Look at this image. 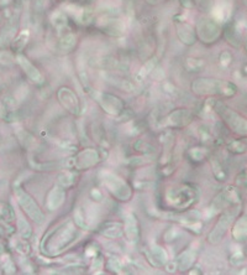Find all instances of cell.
Instances as JSON below:
<instances>
[{"instance_id": "30bf717a", "label": "cell", "mask_w": 247, "mask_h": 275, "mask_svg": "<svg viewBox=\"0 0 247 275\" xmlns=\"http://www.w3.org/2000/svg\"><path fill=\"white\" fill-rule=\"evenodd\" d=\"M196 36L205 44L215 43L221 35L220 25L214 19L203 18L196 23Z\"/></svg>"}, {"instance_id": "8992f818", "label": "cell", "mask_w": 247, "mask_h": 275, "mask_svg": "<svg viewBox=\"0 0 247 275\" xmlns=\"http://www.w3.org/2000/svg\"><path fill=\"white\" fill-rule=\"evenodd\" d=\"M198 199V190L194 187H187V186H179V187L171 188L166 193V201L169 206L176 208V210L183 211Z\"/></svg>"}, {"instance_id": "ffe728a7", "label": "cell", "mask_w": 247, "mask_h": 275, "mask_svg": "<svg viewBox=\"0 0 247 275\" xmlns=\"http://www.w3.org/2000/svg\"><path fill=\"white\" fill-rule=\"evenodd\" d=\"M147 258H150L154 266H163L166 265V263L169 262L167 251L157 244L151 247V252H150V254H147Z\"/></svg>"}, {"instance_id": "2e32d148", "label": "cell", "mask_w": 247, "mask_h": 275, "mask_svg": "<svg viewBox=\"0 0 247 275\" xmlns=\"http://www.w3.org/2000/svg\"><path fill=\"white\" fill-rule=\"evenodd\" d=\"M124 235L131 243H136L140 238V226L134 213H126L124 218Z\"/></svg>"}, {"instance_id": "e575fe53", "label": "cell", "mask_w": 247, "mask_h": 275, "mask_svg": "<svg viewBox=\"0 0 247 275\" xmlns=\"http://www.w3.org/2000/svg\"><path fill=\"white\" fill-rule=\"evenodd\" d=\"M203 66H204L203 60H196V58H188L187 60V68L191 72H198Z\"/></svg>"}, {"instance_id": "74e56055", "label": "cell", "mask_w": 247, "mask_h": 275, "mask_svg": "<svg viewBox=\"0 0 247 275\" xmlns=\"http://www.w3.org/2000/svg\"><path fill=\"white\" fill-rule=\"evenodd\" d=\"M16 251L19 253H21V254L27 255L30 253V246L27 244L26 240H23L21 238V241H19L18 243H16Z\"/></svg>"}, {"instance_id": "4316f807", "label": "cell", "mask_w": 247, "mask_h": 275, "mask_svg": "<svg viewBox=\"0 0 247 275\" xmlns=\"http://www.w3.org/2000/svg\"><path fill=\"white\" fill-rule=\"evenodd\" d=\"M76 182V175L74 172H69V171H63L58 175L57 177V185L62 186L65 188H69L74 185Z\"/></svg>"}, {"instance_id": "ac0fdd59", "label": "cell", "mask_w": 247, "mask_h": 275, "mask_svg": "<svg viewBox=\"0 0 247 275\" xmlns=\"http://www.w3.org/2000/svg\"><path fill=\"white\" fill-rule=\"evenodd\" d=\"M177 35L178 38L184 45H194L196 43V32L193 26H190L187 23H178L177 24Z\"/></svg>"}, {"instance_id": "5b68a950", "label": "cell", "mask_w": 247, "mask_h": 275, "mask_svg": "<svg viewBox=\"0 0 247 275\" xmlns=\"http://www.w3.org/2000/svg\"><path fill=\"white\" fill-rule=\"evenodd\" d=\"M102 183L104 187L112 193L113 197H115L118 201L129 202L132 199L134 191L132 187L129 185L124 179L118 176L116 174L110 171H103L101 174Z\"/></svg>"}, {"instance_id": "484cf974", "label": "cell", "mask_w": 247, "mask_h": 275, "mask_svg": "<svg viewBox=\"0 0 247 275\" xmlns=\"http://www.w3.org/2000/svg\"><path fill=\"white\" fill-rule=\"evenodd\" d=\"M107 80H108V82L112 83L114 87L120 88V90H123V91L131 92L132 90H134V85L127 80L120 78V77H118V76H113V74L108 76Z\"/></svg>"}, {"instance_id": "9c48e42d", "label": "cell", "mask_w": 247, "mask_h": 275, "mask_svg": "<svg viewBox=\"0 0 247 275\" xmlns=\"http://www.w3.org/2000/svg\"><path fill=\"white\" fill-rule=\"evenodd\" d=\"M240 205V193L238 190L234 186H226L215 199L213 200L212 206H210V212L213 216L215 213L223 212L226 208Z\"/></svg>"}, {"instance_id": "b9f144b4", "label": "cell", "mask_w": 247, "mask_h": 275, "mask_svg": "<svg viewBox=\"0 0 247 275\" xmlns=\"http://www.w3.org/2000/svg\"><path fill=\"white\" fill-rule=\"evenodd\" d=\"M220 61L224 66H227L231 62V55H230L229 52H223V54L220 55Z\"/></svg>"}, {"instance_id": "cb8c5ba5", "label": "cell", "mask_w": 247, "mask_h": 275, "mask_svg": "<svg viewBox=\"0 0 247 275\" xmlns=\"http://www.w3.org/2000/svg\"><path fill=\"white\" fill-rule=\"evenodd\" d=\"M194 260H195V252H193L191 249H187V251H184L179 255L178 262H177L178 269L182 271L188 270L194 264Z\"/></svg>"}, {"instance_id": "7bdbcfd3", "label": "cell", "mask_w": 247, "mask_h": 275, "mask_svg": "<svg viewBox=\"0 0 247 275\" xmlns=\"http://www.w3.org/2000/svg\"><path fill=\"white\" fill-rule=\"evenodd\" d=\"M179 2L183 7L187 8V9H190V8H193V5L195 4L196 0H179Z\"/></svg>"}, {"instance_id": "44dd1931", "label": "cell", "mask_w": 247, "mask_h": 275, "mask_svg": "<svg viewBox=\"0 0 247 275\" xmlns=\"http://www.w3.org/2000/svg\"><path fill=\"white\" fill-rule=\"evenodd\" d=\"M101 234L109 240H118L124 237V224L118 222H108L101 229Z\"/></svg>"}, {"instance_id": "7a4b0ae2", "label": "cell", "mask_w": 247, "mask_h": 275, "mask_svg": "<svg viewBox=\"0 0 247 275\" xmlns=\"http://www.w3.org/2000/svg\"><path fill=\"white\" fill-rule=\"evenodd\" d=\"M190 90L199 97L205 96H224L232 97L237 92V87L231 82L218 78H198L193 81Z\"/></svg>"}, {"instance_id": "7c38bea8", "label": "cell", "mask_w": 247, "mask_h": 275, "mask_svg": "<svg viewBox=\"0 0 247 275\" xmlns=\"http://www.w3.org/2000/svg\"><path fill=\"white\" fill-rule=\"evenodd\" d=\"M57 98L61 105L67 110L68 113L73 115H79L80 113V101L74 91L68 87L60 88L57 92Z\"/></svg>"}, {"instance_id": "ba28073f", "label": "cell", "mask_w": 247, "mask_h": 275, "mask_svg": "<svg viewBox=\"0 0 247 275\" xmlns=\"http://www.w3.org/2000/svg\"><path fill=\"white\" fill-rule=\"evenodd\" d=\"M15 196L16 200H18L19 206L26 213L27 217L32 219L37 224H42L45 222V213L42 212L37 202L35 201L34 197L30 195V193H27L23 188H16Z\"/></svg>"}, {"instance_id": "8fae6325", "label": "cell", "mask_w": 247, "mask_h": 275, "mask_svg": "<svg viewBox=\"0 0 247 275\" xmlns=\"http://www.w3.org/2000/svg\"><path fill=\"white\" fill-rule=\"evenodd\" d=\"M93 97L95 98V101L98 102V104L101 105V108L104 110L107 114L118 116L123 114L124 112V102L123 99L119 98L118 96H114L110 93H99L93 94Z\"/></svg>"}, {"instance_id": "1f68e13d", "label": "cell", "mask_w": 247, "mask_h": 275, "mask_svg": "<svg viewBox=\"0 0 247 275\" xmlns=\"http://www.w3.org/2000/svg\"><path fill=\"white\" fill-rule=\"evenodd\" d=\"M156 63H157L156 58H151L150 61H147V62L145 63V66L142 67V69H141V71L137 73V78L142 80V78H145L146 76H149V74L154 71L155 67H156Z\"/></svg>"}, {"instance_id": "d6986e66", "label": "cell", "mask_w": 247, "mask_h": 275, "mask_svg": "<svg viewBox=\"0 0 247 275\" xmlns=\"http://www.w3.org/2000/svg\"><path fill=\"white\" fill-rule=\"evenodd\" d=\"M102 30L110 36H121L125 32V24L119 19H105Z\"/></svg>"}, {"instance_id": "7402d4cb", "label": "cell", "mask_w": 247, "mask_h": 275, "mask_svg": "<svg viewBox=\"0 0 247 275\" xmlns=\"http://www.w3.org/2000/svg\"><path fill=\"white\" fill-rule=\"evenodd\" d=\"M16 32H18V18L12 19L9 23L5 25L2 34H0V46H5L12 43Z\"/></svg>"}, {"instance_id": "d4e9b609", "label": "cell", "mask_w": 247, "mask_h": 275, "mask_svg": "<svg viewBox=\"0 0 247 275\" xmlns=\"http://www.w3.org/2000/svg\"><path fill=\"white\" fill-rule=\"evenodd\" d=\"M225 37H226V40L235 47H240L241 43H242V41H241L240 31H238L237 27L232 26V25L226 27V30H225Z\"/></svg>"}, {"instance_id": "9a60e30c", "label": "cell", "mask_w": 247, "mask_h": 275, "mask_svg": "<svg viewBox=\"0 0 247 275\" xmlns=\"http://www.w3.org/2000/svg\"><path fill=\"white\" fill-rule=\"evenodd\" d=\"M16 61H18L19 65L21 66V68L24 69L27 78L31 81L32 83H35V85H43V83H45V77L42 76V73L38 71V68L36 67L35 65H32V62L29 58L23 56V55H19V56L16 57Z\"/></svg>"}, {"instance_id": "e0dca14e", "label": "cell", "mask_w": 247, "mask_h": 275, "mask_svg": "<svg viewBox=\"0 0 247 275\" xmlns=\"http://www.w3.org/2000/svg\"><path fill=\"white\" fill-rule=\"evenodd\" d=\"M231 227L232 240L238 243L247 241V213H243L240 217H236Z\"/></svg>"}, {"instance_id": "3957f363", "label": "cell", "mask_w": 247, "mask_h": 275, "mask_svg": "<svg viewBox=\"0 0 247 275\" xmlns=\"http://www.w3.org/2000/svg\"><path fill=\"white\" fill-rule=\"evenodd\" d=\"M209 105L214 113L226 124L231 132L241 137H247V118L238 114L227 104L216 99H209Z\"/></svg>"}, {"instance_id": "6da1fadb", "label": "cell", "mask_w": 247, "mask_h": 275, "mask_svg": "<svg viewBox=\"0 0 247 275\" xmlns=\"http://www.w3.org/2000/svg\"><path fill=\"white\" fill-rule=\"evenodd\" d=\"M79 235V229L76 223L66 222L62 226H60L54 232H50L43 238L42 242V252L46 254L55 257L61 254L63 251L68 248L71 244L74 243L76 238Z\"/></svg>"}, {"instance_id": "8d00e7d4", "label": "cell", "mask_w": 247, "mask_h": 275, "mask_svg": "<svg viewBox=\"0 0 247 275\" xmlns=\"http://www.w3.org/2000/svg\"><path fill=\"white\" fill-rule=\"evenodd\" d=\"M15 62V57L13 56V54L8 51H2L0 52V63H4V65H12Z\"/></svg>"}, {"instance_id": "4fadbf2b", "label": "cell", "mask_w": 247, "mask_h": 275, "mask_svg": "<svg viewBox=\"0 0 247 275\" xmlns=\"http://www.w3.org/2000/svg\"><path fill=\"white\" fill-rule=\"evenodd\" d=\"M193 112L190 109H176L172 113H169L166 118V126L169 128H183L187 127L188 124L193 121Z\"/></svg>"}, {"instance_id": "836d02e7", "label": "cell", "mask_w": 247, "mask_h": 275, "mask_svg": "<svg viewBox=\"0 0 247 275\" xmlns=\"http://www.w3.org/2000/svg\"><path fill=\"white\" fill-rule=\"evenodd\" d=\"M212 168H213V174L214 176H215L216 180H219V181H223L225 179V171L223 169V166H221V164L219 163L216 159H212Z\"/></svg>"}, {"instance_id": "277c9868", "label": "cell", "mask_w": 247, "mask_h": 275, "mask_svg": "<svg viewBox=\"0 0 247 275\" xmlns=\"http://www.w3.org/2000/svg\"><path fill=\"white\" fill-rule=\"evenodd\" d=\"M238 212H240V205L231 206L224 210L223 212H220V216H219L215 226L213 227V229L210 230L209 234H208V242H209L210 244L216 246V244L223 242L226 233L231 228L232 223H234L236 217H237Z\"/></svg>"}, {"instance_id": "ab89813d", "label": "cell", "mask_w": 247, "mask_h": 275, "mask_svg": "<svg viewBox=\"0 0 247 275\" xmlns=\"http://www.w3.org/2000/svg\"><path fill=\"white\" fill-rule=\"evenodd\" d=\"M243 262V254L241 252H236L231 255L232 265H240Z\"/></svg>"}, {"instance_id": "603a6c76", "label": "cell", "mask_w": 247, "mask_h": 275, "mask_svg": "<svg viewBox=\"0 0 247 275\" xmlns=\"http://www.w3.org/2000/svg\"><path fill=\"white\" fill-rule=\"evenodd\" d=\"M77 44V36L72 32H67L66 35H63L62 37L60 38L57 44V50L61 51L62 54H68L72 50L74 49Z\"/></svg>"}, {"instance_id": "d6a6232c", "label": "cell", "mask_w": 247, "mask_h": 275, "mask_svg": "<svg viewBox=\"0 0 247 275\" xmlns=\"http://www.w3.org/2000/svg\"><path fill=\"white\" fill-rule=\"evenodd\" d=\"M123 262H121L120 259H118V258H110L109 260L107 262V269L108 270H110L112 273H121L123 271Z\"/></svg>"}, {"instance_id": "4dcf8cb0", "label": "cell", "mask_w": 247, "mask_h": 275, "mask_svg": "<svg viewBox=\"0 0 247 275\" xmlns=\"http://www.w3.org/2000/svg\"><path fill=\"white\" fill-rule=\"evenodd\" d=\"M188 155H189V158L191 159V161H195V163H199V161H203L207 158L208 155V150L207 149H203V148H193L189 150V152H188Z\"/></svg>"}, {"instance_id": "52a82bcc", "label": "cell", "mask_w": 247, "mask_h": 275, "mask_svg": "<svg viewBox=\"0 0 247 275\" xmlns=\"http://www.w3.org/2000/svg\"><path fill=\"white\" fill-rule=\"evenodd\" d=\"M103 159V155L99 150L94 148H87L80 150L74 156L67 161V168L77 171L89 170L98 165Z\"/></svg>"}, {"instance_id": "f1b7e54d", "label": "cell", "mask_w": 247, "mask_h": 275, "mask_svg": "<svg viewBox=\"0 0 247 275\" xmlns=\"http://www.w3.org/2000/svg\"><path fill=\"white\" fill-rule=\"evenodd\" d=\"M29 31L24 30L20 35H18V37H15L13 40V49L15 50L16 52H20L27 44V41H29Z\"/></svg>"}, {"instance_id": "60d3db41", "label": "cell", "mask_w": 247, "mask_h": 275, "mask_svg": "<svg viewBox=\"0 0 247 275\" xmlns=\"http://www.w3.org/2000/svg\"><path fill=\"white\" fill-rule=\"evenodd\" d=\"M236 182L242 186H247V168L238 175L237 179H236Z\"/></svg>"}, {"instance_id": "83f0119b", "label": "cell", "mask_w": 247, "mask_h": 275, "mask_svg": "<svg viewBox=\"0 0 247 275\" xmlns=\"http://www.w3.org/2000/svg\"><path fill=\"white\" fill-rule=\"evenodd\" d=\"M18 230H19V234H20V237L23 238V240L27 241L31 238L32 228H31V226H30L29 222H27L25 218L18 219Z\"/></svg>"}, {"instance_id": "f546056e", "label": "cell", "mask_w": 247, "mask_h": 275, "mask_svg": "<svg viewBox=\"0 0 247 275\" xmlns=\"http://www.w3.org/2000/svg\"><path fill=\"white\" fill-rule=\"evenodd\" d=\"M227 150L236 155L243 154V152L247 151V145L242 140H230L227 143Z\"/></svg>"}, {"instance_id": "5bb4252c", "label": "cell", "mask_w": 247, "mask_h": 275, "mask_svg": "<svg viewBox=\"0 0 247 275\" xmlns=\"http://www.w3.org/2000/svg\"><path fill=\"white\" fill-rule=\"evenodd\" d=\"M66 188L62 187V186L56 185L50 190V192L47 193L46 197V208L51 212H55L58 208L63 206L66 201Z\"/></svg>"}, {"instance_id": "f35d334b", "label": "cell", "mask_w": 247, "mask_h": 275, "mask_svg": "<svg viewBox=\"0 0 247 275\" xmlns=\"http://www.w3.org/2000/svg\"><path fill=\"white\" fill-rule=\"evenodd\" d=\"M90 199L93 200L94 202H101L103 200V192L101 190H98V188H93V190H90Z\"/></svg>"}, {"instance_id": "d590c367", "label": "cell", "mask_w": 247, "mask_h": 275, "mask_svg": "<svg viewBox=\"0 0 247 275\" xmlns=\"http://www.w3.org/2000/svg\"><path fill=\"white\" fill-rule=\"evenodd\" d=\"M135 149L137 150V151L143 152V154H149V152L154 151L155 150L149 143H146L145 140H137V143L135 144Z\"/></svg>"}]
</instances>
